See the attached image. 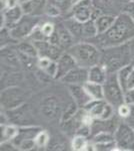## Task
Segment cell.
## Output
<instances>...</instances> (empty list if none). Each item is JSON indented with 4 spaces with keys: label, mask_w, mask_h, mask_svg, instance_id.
I'll return each mask as SVG.
<instances>
[{
    "label": "cell",
    "mask_w": 134,
    "mask_h": 151,
    "mask_svg": "<svg viewBox=\"0 0 134 151\" xmlns=\"http://www.w3.org/2000/svg\"><path fill=\"white\" fill-rule=\"evenodd\" d=\"M134 37V20L125 12H120L116 20L106 32L98 35L95 38L104 48L119 47L127 43Z\"/></svg>",
    "instance_id": "cell-1"
},
{
    "label": "cell",
    "mask_w": 134,
    "mask_h": 151,
    "mask_svg": "<svg viewBox=\"0 0 134 151\" xmlns=\"http://www.w3.org/2000/svg\"><path fill=\"white\" fill-rule=\"evenodd\" d=\"M67 52L74 58L77 65L80 67L89 69L95 65L100 64L101 62L100 50L91 42L87 41L76 42Z\"/></svg>",
    "instance_id": "cell-2"
},
{
    "label": "cell",
    "mask_w": 134,
    "mask_h": 151,
    "mask_svg": "<svg viewBox=\"0 0 134 151\" xmlns=\"http://www.w3.org/2000/svg\"><path fill=\"white\" fill-rule=\"evenodd\" d=\"M104 100L111 104L114 108H117L124 103V93L122 87L118 81L117 73H108L107 79L103 84Z\"/></svg>",
    "instance_id": "cell-3"
},
{
    "label": "cell",
    "mask_w": 134,
    "mask_h": 151,
    "mask_svg": "<svg viewBox=\"0 0 134 151\" xmlns=\"http://www.w3.org/2000/svg\"><path fill=\"white\" fill-rule=\"evenodd\" d=\"M70 17L83 23L90 19H95L101 13V10L93 5L92 0H81L74 3L70 10Z\"/></svg>",
    "instance_id": "cell-4"
},
{
    "label": "cell",
    "mask_w": 134,
    "mask_h": 151,
    "mask_svg": "<svg viewBox=\"0 0 134 151\" xmlns=\"http://www.w3.org/2000/svg\"><path fill=\"white\" fill-rule=\"evenodd\" d=\"M40 24V18L38 15L32 14H24L23 17L18 21L15 26L10 30L11 35L14 40H22L29 37L33 30Z\"/></svg>",
    "instance_id": "cell-5"
},
{
    "label": "cell",
    "mask_w": 134,
    "mask_h": 151,
    "mask_svg": "<svg viewBox=\"0 0 134 151\" xmlns=\"http://www.w3.org/2000/svg\"><path fill=\"white\" fill-rule=\"evenodd\" d=\"M83 109H85L95 121H106L114 115L115 108L106 100H92Z\"/></svg>",
    "instance_id": "cell-6"
},
{
    "label": "cell",
    "mask_w": 134,
    "mask_h": 151,
    "mask_svg": "<svg viewBox=\"0 0 134 151\" xmlns=\"http://www.w3.org/2000/svg\"><path fill=\"white\" fill-rule=\"evenodd\" d=\"M117 150H134V128L129 123H121L114 131Z\"/></svg>",
    "instance_id": "cell-7"
},
{
    "label": "cell",
    "mask_w": 134,
    "mask_h": 151,
    "mask_svg": "<svg viewBox=\"0 0 134 151\" xmlns=\"http://www.w3.org/2000/svg\"><path fill=\"white\" fill-rule=\"evenodd\" d=\"M25 93L18 87H9L1 92V106L7 111L24 104Z\"/></svg>",
    "instance_id": "cell-8"
},
{
    "label": "cell",
    "mask_w": 134,
    "mask_h": 151,
    "mask_svg": "<svg viewBox=\"0 0 134 151\" xmlns=\"http://www.w3.org/2000/svg\"><path fill=\"white\" fill-rule=\"evenodd\" d=\"M35 45L36 50L38 52V58L39 57H45L49 58L53 60H57L60 58V55L64 52L60 47L56 45H53L47 40H36L33 41Z\"/></svg>",
    "instance_id": "cell-9"
},
{
    "label": "cell",
    "mask_w": 134,
    "mask_h": 151,
    "mask_svg": "<svg viewBox=\"0 0 134 151\" xmlns=\"http://www.w3.org/2000/svg\"><path fill=\"white\" fill-rule=\"evenodd\" d=\"M23 15L24 12L20 4L12 8L3 9L1 12V28L6 27L11 30L15 24L23 17Z\"/></svg>",
    "instance_id": "cell-10"
},
{
    "label": "cell",
    "mask_w": 134,
    "mask_h": 151,
    "mask_svg": "<svg viewBox=\"0 0 134 151\" xmlns=\"http://www.w3.org/2000/svg\"><path fill=\"white\" fill-rule=\"evenodd\" d=\"M26 105L23 104L21 106L17 107V108L8 110V113L10 115H7L8 120L10 121L12 124L20 126H27L31 124V114L29 112V109L26 108Z\"/></svg>",
    "instance_id": "cell-11"
},
{
    "label": "cell",
    "mask_w": 134,
    "mask_h": 151,
    "mask_svg": "<svg viewBox=\"0 0 134 151\" xmlns=\"http://www.w3.org/2000/svg\"><path fill=\"white\" fill-rule=\"evenodd\" d=\"M62 83L68 85H84L88 81V69L76 65L69 73H67L60 80Z\"/></svg>",
    "instance_id": "cell-12"
},
{
    "label": "cell",
    "mask_w": 134,
    "mask_h": 151,
    "mask_svg": "<svg viewBox=\"0 0 134 151\" xmlns=\"http://www.w3.org/2000/svg\"><path fill=\"white\" fill-rule=\"evenodd\" d=\"M56 62H57V76H56V80H59V81L67 73H69L70 70L74 69L77 65L74 58L68 52H63Z\"/></svg>",
    "instance_id": "cell-13"
},
{
    "label": "cell",
    "mask_w": 134,
    "mask_h": 151,
    "mask_svg": "<svg viewBox=\"0 0 134 151\" xmlns=\"http://www.w3.org/2000/svg\"><path fill=\"white\" fill-rule=\"evenodd\" d=\"M41 113L48 119H54L60 113V104L53 96H47L41 102Z\"/></svg>",
    "instance_id": "cell-14"
},
{
    "label": "cell",
    "mask_w": 134,
    "mask_h": 151,
    "mask_svg": "<svg viewBox=\"0 0 134 151\" xmlns=\"http://www.w3.org/2000/svg\"><path fill=\"white\" fill-rule=\"evenodd\" d=\"M68 90L79 108L83 109L90 101H92L91 97L86 92L83 85H68Z\"/></svg>",
    "instance_id": "cell-15"
},
{
    "label": "cell",
    "mask_w": 134,
    "mask_h": 151,
    "mask_svg": "<svg viewBox=\"0 0 134 151\" xmlns=\"http://www.w3.org/2000/svg\"><path fill=\"white\" fill-rule=\"evenodd\" d=\"M56 32L58 35V45L63 50H68L70 47L75 45L74 35L68 30L64 23H59L56 26Z\"/></svg>",
    "instance_id": "cell-16"
},
{
    "label": "cell",
    "mask_w": 134,
    "mask_h": 151,
    "mask_svg": "<svg viewBox=\"0 0 134 151\" xmlns=\"http://www.w3.org/2000/svg\"><path fill=\"white\" fill-rule=\"evenodd\" d=\"M40 130H42V129L40 127H38V126H32V125L20 126V127H19L18 135H17L11 142L13 143L16 147H18V145L20 144L21 142H23V141L34 139L35 136L37 135Z\"/></svg>",
    "instance_id": "cell-17"
},
{
    "label": "cell",
    "mask_w": 134,
    "mask_h": 151,
    "mask_svg": "<svg viewBox=\"0 0 134 151\" xmlns=\"http://www.w3.org/2000/svg\"><path fill=\"white\" fill-rule=\"evenodd\" d=\"M108 70L102 64L95 65L88 69V81L103 85L105 83Z\"/></svg>",
    "instance_id": "cell-18"
},
{
    "label": "cell",
    "mask_w": 134,
    "mask_h": 151,
    "mask_svg": "<svg viewBox=\"0 0 134 151\" xmlns=\"http://www.w3.org/2000/svg\"><path fill=\"white\" fill-rule=\"evenodd\" d=\"M116 16L113 14H100L94 19L95 25H96L98 35H102V33L106 32L109 28L113 25V23L116 20Z\"/></svg>",
    "instance_id": "cell-19"
},
{
    "label": "cell",
    "mask_w": 134,
    "mask_h": 151,
    "mask_svg": "<svg viewBox=\"0 0 134 151\" xmlns=\"http://www.w3.org/2000/svg\"><path fill=\"white\" fill-rule=\"evenodd\" d=\"M86 92L91 97L92 100H103L104 99V89L103 85L98 83L87 81L83 85Z\"/></svg>",
    "instance_id": "cell-20"
},
{
    "label": "cell",
    "mask_w": 134,
    "mask_h": 151,
    "mask_svg": "<svg viewBox=\"0 0 134 151\" xmlns=\"http://www.w3.org/2000/svg\"><path fill=\"white\" fill-rule=\"evenodd\" d=\"M19 127L15 124H1V143L12 141L18 135Z\"/></svg>",
    "instance_id": "cell-21"
},
{
    "label": "cell",
    "mask_w": 134,
    "mask_h": 151,
    "mask_svg": "<svg viewBox=\"0 0 134 151\" xmlns=\"http://www.w3.org/2000/svg\"><path fill=\"white\" fill-rule=\"evenodd\" d=\"M18 52L31 58H38V52L33 41H22L18 43Z\"/></svg>",
    "instance_id": "cell-22"
},
{
    "label": "cell",
    "mask_w": 134,
    "mask_h": 151,
    "mask_svg": "<svg viewBox=\"0 0 134 151\" xmlns=\"http://www.w3.org/2000/svg\"><path fill=\"white\" fill-rule=\"evenodd\" d=\"M132 70H133L132 65L127 64V65H123V67L117 72L118 81H119V83H120V85H121V87H122L124 92L127 90V83H128L129 77H130Z\"/></svg>",
    "instance_id": "cell-23"
},
{
    "label": "cell",
    "mask_w": 134,
    "mask_h": 151,
    "mask_svg": "<svg viewBox=\"0 0 134 151\" xmlns=\"http://www.w3.org/2000/svg\"><path fill=\"white\" fill-rule=\"evenodd\" d=\"M98 35L96 25H95L94 19H90L86 22L82 23V38L92 40Z\"/></svg>",
    "instance_id": "cell-24"
},
{
    "label": "cell",
    "mask_w": 134,
    "mask_h": 151,
    "mask_svg": "<svg viewBox=\"0 0 134 151\" xmlns=\"http://www.w3.org/2000/svg\"><path fill=\"white\" fill-rule=\"evenodd\" d=\"M64 25L68 28V30L74 35L75 38H82V23L75 20L74 18L69 17L64 21Z\"/></svg>",
    "instance_id": "cell-25"
},
{
    "label": "cell",
    "mask_w": 134,
    "mask_h": 151,
    "mask_svg": "<svg viewBox=\"0 0 134 151\" xmlns=\"http://www.w3.org/2000/svg\"><path fill=\"white\" fill-rule=\"evenodd\" d=\"M88 144H89V141L87 140L86 136L76 134L71 141V148L72 150L75 151H85L87 150Z\"/></svg>",
    "instance_id": "cell-26"
},
{
    "label": "cell",
    "mask_w": 134,
    "mask_h": 151,
    "mask_svg": "<svg viewBox=\"0 0 134 151\" xmlns=\"http://www.w3.org/2000/svg\"><path fill=\"white\" fill-rule=\"evenodd\" d=\"M1 58L9 65H17L19 64V57L13 50H7V47H1Z\"/></svg>",
    "instance_id": "cell-27"
},
{
    "label": "cell",
    "mask_w": 134,
    "mask_h": 151,
    "mask_svg": "<svg viewBox=\"0 0 134 151\" xmlns=\"http://www.w3.org/2000/svg\"><path fill=\"white\" fill-rule=\"evenodd\" d=\"M130 0H92L93 2V5L96 8L100 9L102 11L103 9L110 8L111 6H113L116 3H122L123 5H125L127 2H129Z\"/></svg>",
    "instance_id": "cell-28"
},
{
    "label": "cell",
    "mask_w": 134,
    "mask_h": 151,
    "mask_svg": "<svg viewBox=\"0 0 134 151\" xmlns=\"http://www.w3.org/2000/svg\"><path fill=\"white\" fill-rule=\"evenodd\" d=\"M47 3H50L59 9L63 13H69L73 6L72 0H48Z\"/></svg>",
    "instance_id": "cell-29"
},
{
    "label": "cell",
    "mask_w": 134,
    "mask_h": 151,
    "mask_svg": "<svg viewBox=\"0 0 134 151\" xmlns=\"http://www.w3.org/2000/svg\"><path fill=\"white\" fill-rule=\"evenodd\" d=\"M112 141H115V139H114V132L103 130V131H99V132L94 136L92 142L107 143V142H112Z\"/></svg>",
    "instance_id": "cell-30"
},
{
    "label": "cell",
    "mask_w": 134,
    "mask_h": 151,
    "mask_svg": "<svg viewBox=\"0 0 134 151\" xmlns=\"http://www.w3.org/2000/svg\"><path fill=\"white\" fill-rule=\"evenodd\" d=\"M34 141H35L36 147L44 148L48 145V143H49L50 136H49V134H48L47 131L40 130L37 135L35 136V138H34Z\"/></svg>",
    "instance_id": "cell-31"
},
{
    "label": "cell",
    "mask_w": 134,
    "mask_h": 151,
    "mask_svg": "<svg viewBox=\"0 0 134 151\" xmlns=\"http://www.w3.org/2000/svg\"><path fill=\"white\" fill-rule=\"evenodd\" d=\"M78 108H79V107L77 106V104L75 103V102H74V103H72V104H70L69 106L67 107V109L65 110L64 113H63L61 122L65 123V122H67V121L71 120L73 117L77 114V112H78Z\"/></svg>",
    "instance_id": "cell-32"
},
{
    "label": "cell",
    "mask_w": 134,
    "mask_h": 151,
    "mask_svg": "<svg viewBox=\"0 0 134 151\" xmlns=\"http://www.w3.org/2000/svg\"><path fill=\"white\" fill-rule=\"evenodd\" d=\"M40 27H41V31H42L43 35L45 36L46 40H48V38L56 31L55 24L52 22H44L41 24Z\"/></svg>",
    "instance_id": "cell-33"
},
{
    "label": "cell",
    "mask_w": 134,
    "mask_h": 151,
    "mask_svg": "<svg viewBox=\"0 0 134 151\" xmlns=\"http://www.w3.org/2000/svg\"><path fill=\"white\" fill-rule=\"evenodd\" d=\"M116 111H117V114L119 117L123 119H127L131 116V106L127 103H122L120 106H118L116 108Z\"/></svg>",
    "instance_id": "cell-34"
},
{
    "label": "cell",
    "mask_w": 134,
    "mask_h": 151,
    "mask_svg": "<svg viewBox=\"0 0 134 151\" xmlns=\"http://www.w3.org/2000/svg\"><path fill=\"white\" fill-rule=\"evenodd\" d=\"M47 1L48 0H32L34 5L33 15H41L45 10V7L47 5Z\"/></svg>",
    "instance_id": "cell-35"
},
{
    "label": "cell",
    "mask_w": 134,
    "mask_h": 151,
    "mask_svg": "<svg viewBox=\"0 0 134 151\" xmlns=\"http://www.w3.org/2000/svg\"><path fill=\"white\" fill-rule=\"evenodd\" d=\"M94 145H95V150H102V151L117 150V146H116L115 141L107 142V143H94Z\"/></svg>",
    "instance_id": "cell-36"
},
{
    "label": "cell",
    "mask_w": 134,
    "mask_h": 151,
    "mask_svg": "<svg viewBox=\"0 0 134 151\" xmlns=\"http://www.w3.org/2000/svg\"><path fill=\"white\" fill-rule=\"evenodd\" d=\"M44 12L46 13V15L50 16V17H58V16L62 14V12L60 11L57 7L52 5V4H50V3H47Z\"/></svg>",
    "instance_id": "cell-37"
},
{
    "label": "cell",
    "mask_w": 134,
    "mask_h": 151,
    "mask_svg": "<svg viewBox=\"0 0 134 151\" xmlns=\"http://www.w3.org/2000/svg\"><path fill=\"white\" fill-rule=\"evenodd\" d=\"M34 147H36L35 141H34V139H29V140H25V141H23V142H21L20 144L18 145L17 149L22 150V151H29V150H32Z\"/></svg>",
    "instance_id": "cell-38"
},
{
    "label": "cell",
    "mask_w": 134,
    "mask_h": 151,
    "mask_svg": "<svg viewBox=\"0 0 134 151\" xmlns=\"http://www.w3.org/2000/svg\"><path fill=\"white\" fill-rule=\"evenodd\" d=\"M43 72H44L46 75L49 76V77L56 79V76H57V62H56V60H52V63H51Z\"/></svg>",
    "instance_id": "cell-39"
},
{
    "label": "cell",
    "mask_w": 134,
    "mask_h": 151,
    "mask_svg": "<svg viewBox=\"0 0 134 151\" xmlns=\"http://www.w3.org/2000/svg\"><path fill=\"white\" fill-rule=\"evenodd\" d=\"M53 60H51L49 58H45V57H39L37 58V67L40 70H42V72L46 68L52 63Z\"/></svg>",
    "instance_id": "cell-40"
},
{
    "label": "cell",
    "mask_w": 134,
    "mask_h": 151,
    "mask_svg": "<svg viewBox=\"0 0 134 151\" xmlns=\"http://www.w3.org/2000/svg\"><path fill=\"white\" fill-rule=\"evenodd\" d=\"M124 101L130 106H134V89L127 90L124 93Z\"/></svg>",
    "instance_id": "cell-41"
},
{
    "label": "cell",
    "mask_w": 134,
    "mask_h": 151,
    "mask_svg": "<svg viewBox=\"0 0 134 151\" xmlns=\"http://www.w3.org/2000/svg\"><path fill=\"white\" fill-rule=\"evenodd\" d=\"M122 11L125 12V13H127L128 15L134 20V1L127 2V3L124 5Z\"/></svg>",
    "instance_id": "cell-42"
},
{
    "label": "cell",
    "mask_w": 134,
    "mask_h": 151,
    "mask_svg": "<svg viewBox=\"0 0 134 151\" xmlns=\"http://www.w3.org/2000/svg\"><path fill=\"white\" fill-rule=\"evenodd\" d=\"M19 5V0H3V9L12 8Z\"/></svg>",
    "instance_id": "cell-43"
},
{
    "label": "cell",
    "mask_w": 134,
    "mask_h": 151,
    "mask_svg": "<svg viewBox=\"0 0 134 151\" xmlns=\"http://www.w3.org/2000/svg\"><path fill=\"white\" fill-rule=\"evenodd\" d=\"M130 89H134V69L132 70V73H131L130 77H129V80L127 83V90H130ZM127 90H126V91H127Z\"/></svg>",
    "instance_id": "cell-44"
},
{
    "label": "cell",
    "mask_w": 134,
    "mask_h": 151,
    "mask_svg": "<svg viewBox=\"0 0 134 151\" xmlns=\"http://www.w3.org/2000/svg\"><path fill=\"white\" fill-rule=\"evenodd\" d=\"M127 45H128V48H129V52H130L131 57L134 58V37L130 41H128Z\"/></svg>",
    "instance_id": "cell-45"
},
{
    "label": "cell",
    "mask_w": 134,
    "mask_h": 151,
    "mask_svg": "<svg viewBox=\"0 0 134 151\" xmlns=\"http://www.w3.org/2000/svg\"><path fill=\"white\" fill-rule=\"evenodd\" d=\"M131 65H132V67H133V69H134V58H132V60H131V63H130Z\"/></svg>",
    "instance_id": "cell-46"
},
{
    "label": "cell",
    "mask_w": 134,
    "mask_h": 151,
    "mask_svg": "<svg viewBox=\"0 0 134 151\" xmlns=\"http://www.w3.org/2000/svg\"><path fill=\"white\" fill-rule=\"evenodd\" d=\"M72 1H73V4H74V3H77V2L81 1V0H72Z\"/></svg>",
    "instance_id": "cell-47"
},
{
    "label": "cell",
    "mask_w": 134,
    "mask_h": 151,
    "mask_svg": "<svg viewBox=\"0 0 134 151\" xmlns=\"http://www.w3.org/2000/svg\"><path fill=\"white\" fill-rule=\"evenodd\" d=\"M25 1H29V0H19V3H22V2H25Z\"/></svg>",
    "instance_id": "cell-48"
},
{
    "label": "cell",
    "mask_w": 134,
    "mask_h": 151,
    "mask_svg": "<svg viewBox=\"0 0 134 151\" xmlns=\"http://www.w3.org/2000/svg\"><path fill=\"white\" fill-rule=\"evenodd\" d=\"M130 1H134V0H130Z\"/></svg>",
    "instance_id": "cell-49"
}]
</instances>
